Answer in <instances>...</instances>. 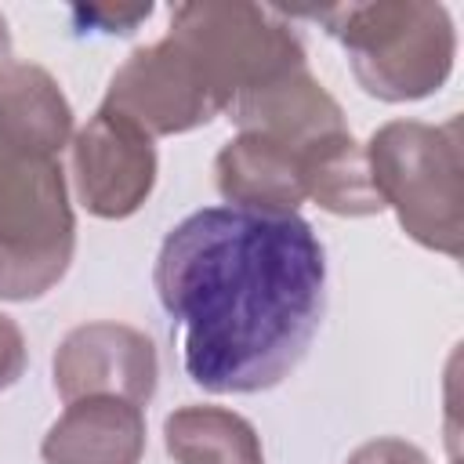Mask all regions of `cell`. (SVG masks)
<instances>
[{"label": "cell", "mask_w": 464, "mask_h": 464, "mask_svg": "<svg viewBox=\"0 0 464 464\" xmlns=\"http://www.w3.org/2000/svg\"><path fill=\"white\" fill-rule=\"evenodd\" d=\"M152 279L185 326V373L218 395L290 377L326 312V254L297 214L203 207L167 232Z\"/></svg>", "instance_id": "1"}, {"label": "cell", "mask_w": 464, "mask_h": 464, "mask_svg": "<svg viewBox=\"0 0 464 464\" xmlns=\"http://www.w3.org/2000/svg\"><path fill=\"white\" fill-rule=\"evenodd\" d=\"M304 14L341 40L355 80L381 102L424 98L439 91L453 69L457 40L442 4L381 0L312 7Z\"/></svg>", "instance_id": "2"}, {"label": "cell", "mask_w": 464, "mask_h": 464, "mask_svg": "<svg viewBox=\"0 0 464 464\" xmlns=\"http://www.w3.org/2000/svg\"><path fill=\"white\" fill-rule=\"evenodd\" d=\"M370 178L384 207L399 214L406 236L446 257L464 250V160L460 120L442 127L395 120L384 123L366 149Z\"/></svg>", "instance_id": "3"}, {"label": "cell", "mask_w": 464, "mask_h": 464, "mask_svg": "<svg viewBox=\"0 0 464 464\" xmlns=\"http://www.w3.org/2000/svg\"><path fill=\"white\" fill-rule=\"evenodd\" d=\"M76 250V218L58 156L0 141V297L47 294Z\"/></svg>", "instance_id": "4"}, {"label": "cell", "mask_w": 464, "mask_h": 464, "mask_svg": "<svg viewBox=\"0 0 464 464\" xmlns=\"http://www.w3.org/2000/svg\"><path fill=\"white\" fill-rule=\"evenodd\" d=\"M167 36L196 58L225 109L236 94L304 65L297 33L279 11L257 4H181L170 14Z\"/></svg>", "instance_id": "5"}, {"label": "cell", "mask_w": 464, "mask_h": 464, "mask_svg": "<svg viewBox=\"0 0 464 464\" xmlns=\"http://www.w3.org/2000/svg\"><path fill=\"white\" fill-rule=\"evenodd\" d=\"M109 112L130 120L149 138L192 130L218 112H225L221 94L196 65V58L170 36L160 44L138 47L109 80L105 105Z\"/></svg>", "instance_id": "6"}, {"label": "cell", "mask_w": 464, "mask_h": 464, "mask_svg": "<svg viewBox=\"0 0 464 464\" xmlns=\"http://www.w3.org/2000/svg\"><path fill=\"white\" fill-rule=\"evenodd\" d=\"M72 178L80 203L98 218L134 214L156 185V149L130 120L98 109L72 141Z\"/></svg>", "instance_id": "7"}, {"label": "cell", "mask_w": 464, "mask_h": 464, "mask_svg": "<svg viewBox=\"0 0 464 464\" xmlns=\"http://www.w3.org/2000/svg\"><path fill=\"white\" fill-rule=\"evenodd\" d=\"M156 344L127 323H83L54 352V388L65 402L116 395L145 406L156 392Z\"/></svg>", "instance_id": "8"}, {"label": "cell", "mask_w": 464, "mask_h": 464, "mask_svg": "<svg viewBox=\"0 0 464 464\" xmlns=\"http://www.w3.org/2000/svg\"><path fill=\"white\" fill-rule=\"evenodd\" d=\"M232 123L250 134H268L286 145L308 149L312 141L348 130L341 105L323 91V83L308 72V65L286 69L243 94L232 98L225 109Z\"/></svg>", "instance_id": "9"}, {"label": "cell", "mask_w": 464, "mask_h": 464, "mask_svg": "<svg viewBox=\"0 0 464 464\" xmlns=\"http://www.w3.org/2000/svg\"><path fill=\"white\" fill-rule=\"evenodd\" d=\"M47 464H138L145 453V406L116 395L65 402L40 446Z\"/></svg>", "instance_id": "10"}, {"label": "cell", "mask_w": 464, "mask_h": 464, "mask_svg": "<svg viewBox=\"0 0 464 464\" xmlns=\"http://www.w3.org/2000/svg\"><path fill=\"white\" fill-rule=\"evenodd\" d=\"M218 192L228 207L272 210V214H297L304 196V149L286 145L268 134L243 130L228 141L218 160Z\"/></svg>", "instance_id": "11"}, {"label": "cell", "mask_w": 464, "mask_h": 464, "mask_svg": "<svg viewBox=\"0 0 464 464\" xmlns=\"http://www.w3.org/2000/svg\"><path fill=\"white\" fill-rule=\"evenodd\" d=\"M72 134V109L54 83V76L40 65L14 62L7 80L0 83V141L58 156Z\"/></svg>", "instance_id": "12"}, {"label": "cell", "mask_w": 464, "mask_h": 464, "mask_svg": "<svg viewBox=\"0 0 464 464\" xmlns=\"http://www.w3.org/2000/svg\"><path fill=\"white\" fill-rule=\"evenodd\" d=\"M304 196L341 218L381 214L384 199L373 188L366 149L348 130L326 134L304 149Z\"/></svg>", "instance_id": "13"}, {"label": "cell", "mask_w": 464, "mask_h": 464, "mask_svg": "<svg viewBox=\"0 0 464 464\" xmlns=\"http://www.w3.org/2000/svg\"><path fill=\"white\" fill-rule=\"evenodd\" d=\"M163 435L178 464H265L254 424L221 406H181L167 417Z\"/></svg>", "instance_id": "14"}, {"label": "cell", "mask_w": 464, "mask_h": 464, "mask_svg": "<svg viewBox=\"0 0 464 464\" xmlns=\"http://www.w3.org/2000/svg\"><path fill=\"white\" fill-rule=\"evenodd\" d=\"M348 464H428V457L406 439H373L359 446Z\"/></svg>", "instance_id": "15"}, {"label": "cell", "mask_w": 464, "mask_h": 464, "mask_svg": "<svg viewBox=\"0 0 464 464\" xmlns=\"http://www.w3.org/2000/svg\"><path fill=\"white\" fill-rule=\"evenodd\" d=\"M25 370V337L22 326L0 312V392L11 388Z\"/></svg>", "instance_id": "16"}, {"label": "cell", "mask_w": 464, "mask_h": 464, "mask_svg": "<svg viewBox=\"0 0 464 464\" xmlns=\"http://www.w3.org/2000/svg\"><path fill=\"white\" fill-rule=\"evenodd\" d=\"M76 14L80 18H87L91 25H102L105 33H130L141 18H149L152 14V7L149 4H138V7H76Z\"/></svg>", "instance_id": "17"}, {"label": "cell", "mask_w": 464, "mask_h": 464, "mask_svg": "<svg viewBox=\"0 0 464 464\" xmlns=\"http://www.w3.org/2000/svg\"><path fill=\"white\" fill-rule=\"evenodd\" d=\"M14 69V51H11V33H7V22L0 14V83L7 80V72Z\"/></svg>", "instance_id": "18"}]
</instances>
